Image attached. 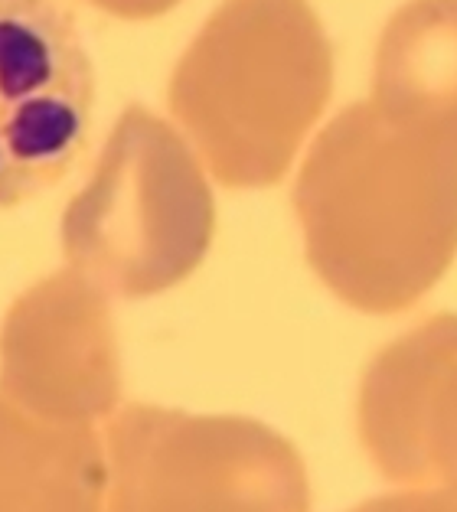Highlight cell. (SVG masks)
<instances>
[{
  "label": "cell",
  "instance_id": "cell-1",
  "mask_svg": "<svg viewBox=\"0 0 457 512\" xmlns=\"http://www.w3.org/2000/svg\"><path fill=\"white\" fill-rule=\"evenodd\" d=\"M307 258L360 307L428 291L457 255V134L350 105L317 137L294 186Z\"/></svg>",
  "mask_w": 457,
  "mask_h": 512
},
{
  "label": "cell",
  "instance_id": "cell-2",
  "mask_svg": "<svg viewBox=\"0 0 457 512\" xmlns=\"http://www.w3.org/2000/svg\"><path fill=\"white\" fill-rule=\"evenodd\" d=\"M330 82V43L304 0H229L180 62L170 102L213 177L258 190L288 173Z\"/></svg>",
  "mask_w": 457,
  "mask_h": 512
},
{
  "label": "cell",
  "instance_id": "cell-3",
  "mask_svg": "<svg viewBox=\"0 0 457 512\" xmlns=\"http://www.w3.org/2000/svg\"><path fill=\"white\" fill-rule=\"evenodd\" d=\"M216 229L209 183L164 121L131 108L63 212V245L125 291H157L200 265Z\"/></svg>",
  "mask_w": 457,
  "mask_h": 512
},
{
  "label": "cell",
  "instance_id": "cell-4",
  "mask_svg": "<svg viewBox=\"0 0 457 512\" xmlns=\"http://www.w3.org/2000/svg\"><path fill=\"white\" fill-rule=\"evenodd\" d=\"M95 69L59 0H0V209L46 193L82 157Z\"/></svg>",
  "mask_w": 457,
  "mask_h": 512
},
{
  "label": "cell",
  "instance_id": "cell-5",
  "mask_svg": "<svg viewBox=\"0 0 457 512\" xmlns=\"http://www.w3.org/2000/svg\"><path fill=\"white\" fill-rule=\"evenodd\" d=\"M373 105L457 134V0H409L395 10L376 49Z\"/></svg>",
  "mask_w": 457,
  "mask_h": 512
},
{
  "label": "cell",
  "instance_id": "cell-6",
  "mask_svg": "<svg viewBox=\"0 0 457 512\" xmlns=\"http://www.w3.org/2000/svg\"><path fill=\"white\" fill-rule=\"evenodd\" d=\"M98 4L125 17H151V14H160V10L174 7L177 0H98Z\"/></svg>",
  "mask_w": 457,
  "mask_h": 512
}]
</instances>
